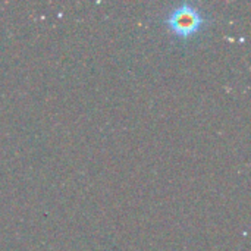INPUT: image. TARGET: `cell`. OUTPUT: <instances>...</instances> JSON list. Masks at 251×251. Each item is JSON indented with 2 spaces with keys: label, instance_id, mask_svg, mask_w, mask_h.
<instances>
[{
  "label": "cell",
  "instance_id": "obj_1",
  "mask_svg": "<svg viewBox=\"0 0 251 251\" xmlns=\"http://www.w3.org/2000/svg\"><path fill=\"white\" fill-rule=\"evenodd\" d=\"M169 24L174 28V31H176L178 34L188 35L191 32H196L197 28L201 25V16L199 12L193 9H187V10L179 9L171 15Z\"/></svg>",
  "mask_w": 251,
  "mask_h": 251
}]
</instances>
